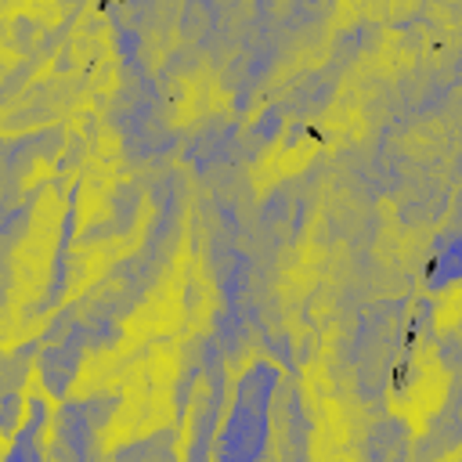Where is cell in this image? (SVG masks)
<instances>
[{"instance_id":"obj_1","label":"cell","mask_w":462,"mask_h":462,"mask_svg":"<svg viewBox=\"0 0 462 462\" xmlns=\"http://www.w3.org/2000/svg\"><path fill=\"white\" fill-rule=\"evenodd\" d=\"M271 386H274L271 368H253V372L245 375V383L238 386L231 419H227V426H224L217 462H256V458L263 455Z\"/></svg>"}]
</instances>
